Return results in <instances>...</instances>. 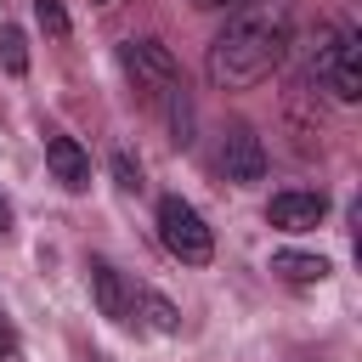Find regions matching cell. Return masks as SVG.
Segmentation results:
<instances>
[{
    "mask_svg": "<svg viewBox=\"0 0 362 362\" xmlns=\"http://www.w3.org/2000/svg\"><path fill=\"white\" fill-rule=\"evenodd\" d=\"M288 40H294L288 0H249L215 34V45H209V79L221 90H249V85H260L283 62Z\"/></svg>",
    "mask_w": 362,
    "mask_h": 362,
    "instance_id": "obj_1",
    "label": "cell"
},
{
    "mask_svg": "<svg viewBox=\"0 0 362 362\" xmlns=\"http://www.w3.org/2000/svg\"><path fill=\"white\" fill-rule=\"evenodd\" d=\"M119 62L130 74V85L141 90V102L170 124V141L187 147L192 141V102H187V79L175 68V57L158 45V40H124L119 45Z\"/></svg>",
    "mask_w": 362,
    "mask_h": 362,
    "instance_id": "obj_2",
    "label": "cell"
},
{
    "mask_svg": "<svg viewBox=\"0 0 362 362\" xmlns=\"http://www.w3.org/2000/svg\"><path fill=\"white\" fill-rule=\"evenodd\" d=\"M158 243L181 266H209V255H215V232L204 226V215L187 198H164L158 204Z\"/></svg>",
    "mask_w": 362,
    "mask_h": 362,
    "instance_id": "obj_3",
    "label": "cell"
},
{
    "mask_svg": "<svg viewBox=\"0 0 362 362\" xmlns=\"http://www.w3.org/2000/svg\"><path fill=\"white\" fill-rule=\"evenodd\" d=\"M317 79L339 102H356L362 96V34L356 28H334L328 34V45L317 51Z\"/></svg>",
    "mask_w": 362,
    "mask_h": 362,
    "instance_id": "obj_4",
    "label": "cell"
},
{
    "mask_svg": "<svg viewBox=\"0 0 362 362\" xmlns=\"http://www.w3.org/2000/svg\"><path fill=\"white\" fill-rule=\"evenodd\" d=\"M90 300H96V311H102L107 322H119V328H136V322H141V288H136L124 272H113L107 260L90 266Z\"/></svg>",
    "mask_w": 362,
    "mask_h": 362,
    "instance_id": "obj_5",
    "label": "cell"
},
{
    "mask_svg": "<svg viewBox=\"0 0 362 362\" xmlns=\"http://www.w3.org/2000/svg\"><path fill=\"white\" fill-rule=\"evenodd\" d=\"M221 170H226V181H238V187H255V181L266 175V147H260V136H255L249 124H232V130L221 136Z\"/></svg>",
    "mask_w": 362,
    "mask_h": 362,
    "instance_id": "obj_6",
    "label": "cell"
},
{
    "mask_svg": "<svg viewBox=\"0 0 362 362\" xmlns=\"http://www.w3.org/2000/svg\"><path fill=\"white\" fill-rule=\"evenodd\" d=\"M45 164L62 181V192H90V153L68 130H45Z\"/></svg>",
    "mask_w": 362,
    "mask_h": 362,
    "instance_id": "obj_7",
    "label": "cell"
},
{
    "mask_svg": "<svg viewBox=\"0 0 362 362\" xmlns=\"http://www.w3.org/2000/svg\"><path fill=\"white\" fill-rule=\"evenodd\" d=\"M322 215H328V198L322 192H300V187L272 192V204H266V221L277 232H311V226H322Z\"/></svg>",
    "mask_w": 362,
    "mask_h": 362,
    "instance_id": "obj_8",
    "label": "cell"
},
{
    "mask_svg": "<svg viewBox=\"0 0 362 362\" xmlns=\"http://www.w3.org/2000/svg\"><path fill=\"white\" fill-rule=\"evenodd\" d=\"M272 272H277L283 283H294V288H311V283L328 277V260H322V255H300V249H277V255H272Z\"/></svg>",
    "mask_w": 362,
    "mask_h": 362,
    "instance_id": "obj_9",
    "label": "cell"
},
{
    "mask_svg": "<svg viewBox=\"0 0 362 362\" xmlns=\"http://www.w3.org/2000/svg\"><path fill=\"white\" fill-rule=\"evenodd\" d=\"M141 311H147V322H153L158 334H175V328H181V317H175V305H170L164 294H153V288H141Z\"/></svg>",
    "mask_w": 362,
    "mask_h": 362,
    "instance_id": "obj_10",
    "label": "cell"
},
{
    "mask_svg": "<svg viewBox=\"0 0 362 362\" xmlns=\"http://www.w3.org/2000/svg\"><path fill=\"white\" fill-rule=\"evenodd\" d=\"M0 68H6V74H28V45H23V34H17L11 23L0 28Z\"/></svg>",
    "mask_w": 362,
    "mask_h": 362,
    "instance_id": "obj_11",
    "label": "cell"
},
{
    "mask_svg": "<svg viewBox=\"0 0 362 362\" xmlns=\"http://www.w3.org/2000/svg\"><path fill=\"white\" fill-rule=\"evenodd\" d=\"M34 17H40V28H45L51 40H68V11H62V0H34Z\"/></svg>",
    "mask_w": 362,
    "mask_h": 362,
    "instance_id": "obj_12",
    "label": "cell"
},
{
    "mask_svg": "<svg viewBox=\"0 0 362 362\" xmlns=\"http://www.w3.org/2000/svg\"><path fill=\"white\" fill-rule=\"evenodd\" d=\"M113 175L124 192H141V164H130V153H113Z\"/></svg>",
    "mask_w": 362,
    "mask_h": 362,
    "instance_id": "obj_13",
    "label": "cell"
},
{
    "mask_svg": "<svg viewBox=\"0 0 362 362\" xmlns=\"http://www.w3.org/2000/svg\"><path fill=\"white\" fill-rule=\"evenodd\" d=\"M17 351H23V339H17V328H11V317L0 305V362H17Z\"/></svg>",
    "mask_w": 362,
    "mask_h": 362,
    "instance_id": "obj_14",
    "label": "cell"
},
{
    "mask_svg": "<svg viewBox=\"0 0 362 362\" xmlns=\"http://www.w3.org/2000/svg\"><path fill=\"white\" fill-rule=\"evenodd\" d=\"M6 232H11V204L0 198V238H6Z\"/></svg>",
    "mask_w": 362,
    "mask_h": 362,
    "instance_id": "obj_15",
    "label": "cell"
},
{
    "mask_svg": "<svg viewBox=\"0 0 362 362\" xmlns=\"http://www.w3.org/2000/svg\"><path fill=\"white\" fill-rule=\"evenodd\" d=\"M198 6H232V11H238V6H249V0H198Z\"/></svg>",
    "mask_w": 362,
    "mask_h": 362,
    "instance_id": "obj_16",
    "label": "cell"
}]
</instances>
